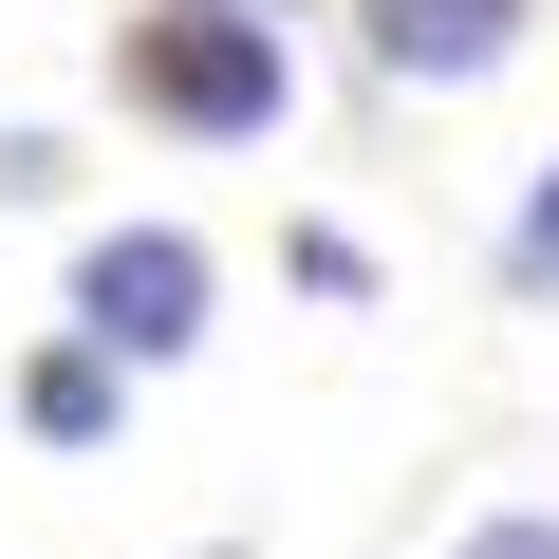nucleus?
Instances as JSON below:
<instances>
[{
	"label": "nucleus",
	"mask_w": 559,
	"mask_h": 559,
	"mask_svg": "<svg viewBox=\"0 0 559 559\" xmlns=\"http://www.w3.org/2000/svg\"><path fill=\"white\" fill-rule=\"evenodd\" d=\"M522 38V0H373V75H485Z\"/></svg>",
	"instance_id": "obj_3"
},
{
	"label": "nucleus",
	"mask_w": 559,
	"mask_h": 559,
	"mask_svg": "<svg viewBox=\"0 0 559 559\" xmlns=\"http://www.w3.org/2000/svg\"><path fill=\"white\" fill-rule=\"evenodd\" d=\"M131 94L168 131H280V20H224V0H187V20L131 38Z\"/></svg>",
	"instance_id": "obj_1"
},
{
	"label": "nucleus",
	"mask_w": 559,
	"mask_h": 559,
	"mask_svg": "<svg viewBox=\"0 0 559 559\" xmlns=\"http://www.w3.org/2000/svg\"><path fill=\"white\" fill-rule=\"evenodd\" d=\"M20 411H38L57 448H94V429H112V336H75V355H38V373H20Z\"/></svg>",
	"instance_id": "obj_4"
},
{
	"label": "nucleus",
	"mask_w": 559,
	"mask_h": 559,
	"mask_svg": "<svg viewBox=\"0 0 559 559\" xmlns=\"http://www.w3.org/2000/svg\"><path fill=\"white\" fill-rule=\"evenodd\" d=\"M522 280H559V168H540V205H522Z\"/></svg>",
	"instance_id": "obj_5"
},
{
	"label": "nucleus",
	"mask_w": 559,
	"mask_h": 559,
	"mask_svg": "<svg viewBox=\"0 0 559 559\" xmlns=\"http://www.w3.org/2000/svg\"><path fill=\"white\" fill-rule=\"evenodd\" d=\"M466 559H559V522H466Z\"/></svg>",
	"instance_id": "obj_6"
},
{
	"label": "nucleus",
	"mask_w": 559,
	"mask_h": 559,
	"mask_svg": "<svg viewBox=\"0 0 559 559\" xmlns=\"http://www.w3.org/2000/svg\"><path fill=\"white\" fill-rule=\"evenodd\" d=\"M75 336H112V355H187V336H205V242H187V224H112V242L75 261Z\"/></svg>",
	"instance_id": "obj_2"
}]
</instances>
